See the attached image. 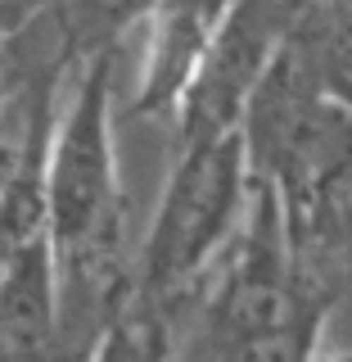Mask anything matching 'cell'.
<instances>
[{"mask_svg":"<svg viewBox=\"0 0 352 362\" xmlns=\"http://www.w3.org/2000/svg\"><path fill=\"white\" fill-rule=\"evenodd\" d=\"M113 50L77 64V90L54 118L45 150V235L59 263V303L68 317H95V335L127 294L122 272V204L113 158Z\"/></svg>","mask_w":352,"mask_h":362,"instance_id":"1","label":"cell"},{"mask_svg":"<svg viewBox=\"0 0 352 362\" xmlns=\"http://www.w3.org/2000/svg\"><path fill=\"white\" fill-rule=\"evenodd\" d=\"M330 317V294L298 267L280 190L267 177H248L240 235L221 263L208 299V349L217 358H312Z\"/></svg>","mask_w":352,"mask_h":362,"instance_id":"2","label":"cell"},{"mask_svg":"<svg viewBox=\"0 0 352 362\" xmlns=\"http://www.w3.org/2000/svg\"><path fill=\"white\" fill-rule=\"evenodd\" d=\"M248 177L253 168L240 127L181 141V158L154 209L140 249V281H135L167 313L176 308V294H190L208 276L212 258L235 235L248 199Z\"/></svg>","mask_w":352,"mask_h":362,"instance_id":"3","label":"cell"},{"mask_svg":"<svg viewBox=\"0 0 352 362\" xmlns=\"http://www.w3.org/2000/svg\"><path fill=\"white\" fill-rule=\"evenodd\" d=\"M303 14V0H231L208 41L195 82L181 100V141L217 136L240 127V113L253 82L262 77L267 59L293 32Z\"/></svg>","mask_w":352,"mask_h":362,"instance_id":"4","label":"cell"},{"mask_svg":"<svg viewBox=\"0 0 352 362\" xmlns=\"http://www.w3.org/2000/svg\"><path fill=\"white\" fill-rule=\"evenodd\" d=\"M226 5L231 0H154L150 18H145L150 23V54H145L140 90L131 105L135 113L176 118Z\"/></svg>","mask_w":352,"mask_h":362,"instance_id":"5","label":"cell"},{"mask_svg":"<svg viewBox=\"0 0 352 362\" xmlns=\"http://www.w3.org/2000/svg\"><path fill=\"white\" fill-rule=\"evenodd\" d=\"M59 335V263L50 235H32L0 263V358H50Z\"/></svg>","mask_w":352,"mask_h":362,"instance_id":"6","label":"cell"},{"mask_svg":"<svg viewBox=\"0 0 352 362\" xmlns=\"http://www.w3.org/2000/svg\"><path fill=\"white\" fill-rule=\"evenodd\" d=\"M154 0H59L54 14L63 23V37L73 45L77 64L90 59L95 50H118L135 23H145Z\"/></svg>","mask_w":352,"mask_h":362,"instance_id":"7","label":"cell"},{"mask_svg":"<svg viewBox=\"0 0 352 362\" xmlns=\"http://www.w3.org/2000/svg\"><path fill=\"white\" fill-rule=\"evenodd\" d=\"M303 23L312 32L316 73H321L325 95H334L344 109H352V0L303 5Z\"/></svg>","mask_w":352,"mask_h":362,"instance_id":"8","label":"cell"},{"mask_svg":"<svg viewBox=\"0 0 352 362\" xmlns=\"http://www.w3.org/2000/svg\"><path fill=\"white\" fill-rule=\"evenodd\" d=\"M59 0H0V32H14L23 23H32L37 14H45Z\"/></svg>","mask_w":352,"mask_h":362,"instance_id":"9","label":"cell"},{"mask_svg":"<svg viewBox=\"0 0 352 362\" xmlns=\"http://www.w3.org/2000/svg\"><path fill=\"white\" fill-rule=\"evenodd\" d=\"M18 145H23V141H18ZM18 145H14V141H0V158H5V154H14Z\"/></svg>","mask_w":352,"mask_h":362,"instance_id":"10","label":"cell"},{"mask_svg":"<svg viewBox=\"0 0 352 362\" xmlns=\"http://www.w3.org/2000/svg\"><path fill=\"white\" fill-rule=\"evenodd\" d=\"M303 5H334V0H303Z\"/></svg>","mask_w":352,"mask_h":362,"instance_id":"11","label":"cell"}]
</instances>
